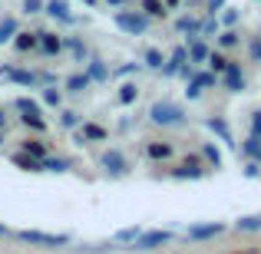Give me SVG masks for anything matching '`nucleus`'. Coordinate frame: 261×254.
<instances>
[{"label":"nucleus","instance_id":"nucleus-47","mask_svg":"<svg viewBox=\"0 0 261 254\" xmlns=\"http://www.w3.org/2000/svg\"><path fill=\"white\" fill-rule=\"evenodd\" d=\"M106 4H109V7H122V4H126V0H106Z\"/></svg>","mask_w":261,"mask_h":254},{"label":"nucleus","instance_id":"nucleus-51","mask_svg":"<svg viewBox=\"0 0 261 254\" xmlns=\"http://www.w3.org/2000/svg\"><path fill=\"white\" fill-rule=\"evenodd\" d=\"M83 4H96V0H83Z\"/></svg>","mask_w":261,"mask_h":254},{"label":"nucleus","instance_id":"nucleus-28","mask_svg":"<svg viewBox=\"0 0 261 254\" xmlns=\"http://www.w3.org/2000/svg\"><path fill=\"white\" fill-rule=\"evenodd\" d=\"M13 33H17V20H0V43H7V40L13 37Z\"/></svg>","mask_w":261,"mask_h":254},{"label":"nucleus","instance_id":"nucleus-29","mask_svg":"<svg viewBox=\"0 0 261 254\" xmlns=\"http://www.w3.org/2000/svg\"><path fill=\"white\" fill-rule=\"evenodd\" d=\"M136 96H139V89H136V83H126V86L119 89V102H122V106L136 102Z\"/></svg>","mask_w":261,"mask_h":254},{"label":"nucleus","instance_id":"nucleus-17","mask_svg":"<svg viewBox=\"0 0 261 254\" xmlns=\"http://www.w3.org/2000/svg\"><path fill=\"white\" fill-rule=\"evenodd\" d=\"M13 162H17L20 168H27V172H43V162H40V159H33V155H27V152L13 155Z\"/></svg>","mask_w":261,"mask_h":254},{"label":"nucleus","instance_id":"nucleus-52","mask_svg":"<svg viewBox=\"0 0 261 254\" xmlns=\"http://www.w3.org/2000/svg\"><path fill=\"white\" fill-rule=\"evenodd\" d=\"M0 139H4V135H0Z\"/></svg>","mask_w":261,"mask_h":254},{"label":"nucleus","instance_id":"nucleus-46","mask_svg":"<svg viewBox=\"0 0 261 254\" xmlns=\"http://www.w3.org/2000/svg\"><path fill=\"white\" fill-rule=\"evenodd\" d=\"M215 30H218L215 20H205V23H202V33H215Z\"/></svg>","mask_w":261,"mask_h":254},{"label":"nucleus","instance_id":"nucleus-34","mask_svg":"<svg viewBox=\"0 0 261 254\" xmlns=\"http://www.w3.org/2000/svg\"><path fill=\"white\" fill-rule=\"evenodd\" d=\"M218 43H222V46H228V50H231V46H238V33H235V30H225L222 37H218Z\"/></svg>","mask_w":261,"mask_h":254},{"label":"nucleus","instance_id":"nucleus-42","mask_svg":"<svg viewBox=\"0 0 261 254\" xmlns=\"http://www.w3.org/2000/svg\"><path fill=\"white\" fill-rule=\"evenodd\" d=\"M70 46H73V53H76V57H80V60H83V57H86V46H83V43H80V40H70Z\"/></svg>","mask_w":261,"mask_h":254},{"label":"nucleus","instance_id":"nucleus-7","mask_svg":"<svg viewBox=\"0 0 261 254\" xmlns=\"http://www.w3.org/2000/svg\"><path fill=\"white\" fill-rule=\"evenodd\" d=\"M102 168H106L109 175H126V159H122V152L109 149V152L102 155Z\"/></svg>","mask_w":261,"mask_h":254},{"label":"nucleus","instance_id":"nucleus-11","mask_svg":"<svg viewBox=\"0 0 261 254\" xmlns=\"http://www.w3.org/2000/svg\"><path fill=\"white\" fill-rule=\"evenodd\" d=\"M0 79H13V83H20V86H33V83H37V76H33V73L10 70V66H7V70H0Z\"/></svg>","mask_w":261,"mask_h":254},{"label":"nucleus","instance_id":"nucleus-2","mask_svg":"<svg viewBox=\"0 0 261 254\" xmlns=\"http://www.w3.org/2000/svg\"><path fill=\"white\" fill-rule=\"evenodd\" d=\"M17 238L27 244H40V248H63V244H70V235H46V231H30V228L17 231Z\"/></svg>","mask_w":261,"mask_h":254},{"label":"nucleus","instance_id":"nucleus-15","mask_svg":"<svg viewBox=\"0 0 261 254\" xmlns=\"http://www.w3.org/2000/svg\"><path fill=\"white\" fill-rule=\"evenodd\" d=\"M139 235H142L139 224H133V228H119V231H116V244H136Z\"/></svg>","mask_w":261,"mask_h":254},{"label":"nucleus","instance_id":"nucleus-41","mask_svg":"<svg viewBox=\"0 0 261 254\" xmlns=\"http://www.w3.org/2000/svg\"><path fill=\"white\" fill-rule=\"evenodd\" d=\"M218 10H225V0H208V13H212V17H215Z\"/></svg>","mask_w":261,"mask_h":254},{"label":"nucleus","instance_id":"nucleus-25","mask_svg":"<svg viewBox=\"0 0 261 254\" xmlns=\"http://www.w3.org/2000/svg\"><path fill=\"white\" fill-rule=\"evenodd\" d=\"M17 50H33V46L40 43V33H17Z\"/></svg>","mask_w":261,"mask_h":254},{"label":"nucleus","instance_id":"nucleus-10","mask_svg":"<svg viewBox=\"0 0 261 254\" xmlns=\"http://www.w3.org/2000/svg\"><path fill=\"white\" fill-rule=\"evenodd\" d=\"M208 46L202 43V40H195L192 37V43H189V63H208Z\"/></svg>","mask_w":261,"mask_h":254},{"label":"nucleus","instance_id":"nucleus-27","mask_svg":"<svg viewBox=\"0 0 261 254\" xmlns=\"http://www.w3.org/2000/svg\"><path fill=\"white\" fill-rule=\"evenodd\" d=\"M70 168V162L66 159H53V155H46L43 159V172H66Z\"/></svg>","mask_w":261,"mask_h":254},{"label":"nucleus","instance_id":"nucleus-43","mask_svg":"<svg viewBox=\"0 0 261 254\" xmlns=\"http://www.w3.org/2000/svg\"><path fill=\"white\" fill-rule=\"evenodd\" d=\"M76 122H80V119H76V112H63V126H66V129H73Z\"/></svg>","mask_w":261,"mask_h":254},{"label":"nucleus","instance_id":"nucleus-8","mask_svg":"<svg viewBox=\"0 0 261 254\" xmlns=\"http://www.w3.org/2000/svg\"><path fill=\"white\" fill-rule=\"evenodd\" d=\"M205 175V168L198 165V159L192 155V159H185L178 168H172V178H202Z\"/></svg>","mask_w":261,"mask_h":254},{"label":"nucleus","instance_id":"nucleus-30","mask_svg":"<svg viewBox=\"0 0 261 254\" xmlns=\"http://www.w3.org/2000/svg\"><path fill=\"white\" fill-rule=\"evenodd\" d=\"M208 63H212V73H225L231 60H225L222 53H208Z\"/></svg>","mask_w":261,"mask_h":254},{"label":"nucleus","instance_id":"nucleus-26","mask_svg":"<svg viewBox=\"0 0 261 254\" xmlns=\"http://www.w3.org/2000/svg\"><path fill=\"white\" fill-rule=\"evenodd\" d=\"M89 79H96V83H102V79H109V70L99 63V60H93L89 63Z\"/></svg>","mask_w":261,"mask_h":254},{"label":"nucleus","instance_id":"nucleus-35","mask_svg":"<svg viewBox=\"0 0 261 254\" xmlns=\"http://www.w3.org/2000/svg\"><path fill=\"white\" fill-rule=\"evenodd\" d=\"M222 23H225V26H235V23H238V10H235V7H225Z\"/></svg>","mask_w":261,"mask_h":254},{"label":"nucleus","instance_id":"nucleus-49","mask_svg":"<svg viewBox=\"0 0 261 254\" xmlns=\"http://www.w3.org/2000/svg\"><path fill=\"white\" fill-rule=\"evenodd\" d=\"M0 235H7V224L4 221H0Z\"/></svg>","mask_w":261,"mask_h":254},{"label":"nucleus","instance_id":"nucleus-32","mask_svg":"<svg viewBox=\"0 0 261 254\" xmlns=\"http://www.w3.org/2000/svg\"><path fill=\"white\" fill-rule=\"evenodd\" d=\"M80 139H106V129H99V126H83V135Z\"/></svg>","mask_w":261,"mask_h":254},{"label":"nucleus","instance_id":"nucleus-21","mask_svg":"<svg viewBox=\"0 0 261 254\" xmlns=\"http://www.w3.org/2000/svg\"><path fill=\"white\" fill-rule=\"evenodd\" d=\"M202 155L208 159V165H212V168H222V152H218L212 142H205V146H202Z\"/></svg>","mask_w":261,"mask_h":254},{"label":"nucleus","instance_id":"nucleus-20","mask_svg":"<svg viewBox=\"0 0 261 254\" xmlns=\"http://www.w3.org/2000/svg\"><path fill=\"white\" fill-rule=\"evenodd\" d=\"M46 13H50V17H60V20H73L66 0H50V4H46Z\"/></svg>","mask_w":261,"mask_h":254},{"label":"nucleus","instance_id":"nucleus-44","mask_svg":"<svg viewBox=\"0 0 261 254\" xmlns=\"http://www.w3.org/2000/svg\"><path fill=\"white\" fill-rule=\"evenodd\" d=\"M258 172H261V162H248V165H245V175H258Z\"/></svg>","mask_w":261,"mask_h":254},{"label":"nucleus","instance_id":"nucleus-6","mask_svg":"<svg viewBox=\"0 0 261 254\" xmlns=\"http://www.w3.org/2000/svg\"><path fill=\"white\" fill-rule=\"evenodd\" d=\"M225 231L222 221H212V224H195V228H189V238L192 241H208V238H218Z\"/></svg>","mask_w":261,"mask_h":254},{"label":"nucleus","instance_id":"nucleus-16","mask_svg":"<svg viewBox=\"0 0 261 254\" xmlns=\"http://www.w3.org/2000/svg\"><path fill=\"white\" fill-rule=\"evenodd\" d=\"M142 10H146V17H166L169 7L166 0H142Z\"/></svg>","mask_w":261,"mask_h":254},{"label":"nucleus","instance_id":"nucleus-36","mask_svg":"<svg viewBox=\"0 0 261 254\" xmlns=\"http://www.w3.org/2000/svg\"><path fill=\"white\" fill-rule=\"evenodd\" d=\"M43 102H46V106H60V89H43Z\"/></svg>","mask_w":261,"mask_h":254},{"label":"nucleus","instance_id":"nucleus-23","mask_svg":"<svg viewBox=\"0 0 261 254\" xmlns=\"http://www.w3.org/2000/svg\"><path fill=\"white\" fill-rule=\"evenodd\" d=\"M23 152H27V155H33V159H40V162L46 159V149H43V142H37V139L23 142Z\"/></svg>","mask_w":261,"mask_h":254},{"label":"nucleus","instance_id":"nucleus-48","mask_svg":"<svg viewBox=\"0 0 261 254\" xmlns=\"http://www.w3.org/2000/svg\"><path fill=\"white\" fill-rule=\"evenodd\" d=\"M166 7H178V0H166Z\"/></svg>","mask_w":261,"mask_h":254},{"label":"nucleus","instance_id":"nucleus-22","mask_svg":"<svg viewBox=\"0 0 261 254\" xmlns=\"http://www.w3.org/2000/svg\"><path fill=\"white\" fill-rule=\"evenodd\" d=\"M238 231H261V215H245V218H238Z\"/></svg>","mask_w":261,"mask_h":254},{"label":"nucleus","instance_id":"nucleus-1","mask_svg":"<svg viewBox=\"0 0 261 254\" xmlns=\"http://www.w3.org/2000/svg\"><path fill=\"white\" fill-rule=\"evenodd\" d=\"M149 119H152L155 126H182L185 109L175 106V102H155V106L149 109Z\"/></svg>","mask_w":261,"mask_h":254},{"label":"nucleus","instance_id":"nucleus-5","mask_svg":"<svg viewBox=\"0 0 261 254\" xmlns=\"http://www.w3.org/2000/svg\"><path fill=\"white\" fill-rule=\"evenodd\" d=\"M222 83H225V89H228V93H242V89H245V73H242V66H238V63H228V70L222 73Z\"/></svg>","mask_w":261,"mask_h":254},{"label":"nucleus","instance_id":"nucleus-50","mask_svg":"<svg viewBox=\"0 0 261 254\" xmlns=\"http://www.w3.org/2000/svg\"><path fill=\"white\" fill-rule=\"evenodd\" d=\"M235 254H255V251H235Z\"/></svg>","mask_w":261,"mask_h":254},{"label":"nucleus","instance_id":"nucleus-45","mask_svg":"<svg viewBox=\"0 0 261 254\" xmlns=\"http://www.w3.org/2000/svg\"><path fill=\"white\" fill-rule=\"evenodd\" d=\"M251 60H255V63H261V40H255V43H251Z\"/></svg>","mask_w":261,"mask_h":254},{"label":"nucleus","instance_id":"nucleus-9","mask_svg":"<svg viewBox=\"0 0 261 254\" xmlns=\"http://www.w3.org/2000/svg\"><path fill=\"white\" fill-rule=\"evenodd\" d=\"M205 126H208V129H212V132H215V135H218L222 142H228V146H235V139H231V126H228L225 119H218V116H212V119L205 122Z\"/></svg>","mask_w":261,"mask_h":254},{"label":"nucleus","instance_id":"nucleus-40","mask_svg":"<svg viewBox=\"0 0 261 254\" xmlns=\"http://www.w3.org/2000/svg\"><path fill=\"white\" fill-rule=\"evenodd\" d=\"M185 96H189V99H198V96H202V86H198L195 79H192V83H189V89H185Z\"/></svg>","mask_w":261,"mask_h":254},{"label":"nucleus","instance_id":"nucleus-37","mask_svg":"<svg viewBox=\"0 0 261 254\" xmlns=\"http://www.w3.org/2000/svg\"><path fill=\"white\" fill-rule=\"evenodd\" d=\"M251 135H261V109L251 112Z\"/></svg>","mask_w":261,"mask_h":254},{"label":"nucleus","instance_id":"nucleus-18","mask_svg":"<svg viewBox=\"0 0 261 254\" xmlns=\"http://www.w3.org/2000/svg\"><path fill=\"white\" fill-rule=\"evenodd\" d=\"M40 46H43L46 53H60L63 50V40H60L57 33H40Z\"/></svg>","mask_w":261,"mask_h":254},{"label":"nucleus","instance_id":"nucleus-12","mask_svg":"<svg viewBox=\"0 0 261 254\" xmlns=\"http://www.w3.org/2000/svg\"><path fill=\"white\" fill-rule=\"evenodd\" d=\"M242 152L248 155L251 162H261V135H248V139L242 142Z\"/></svg>","mask_w":261,"mask_h":254},{"label":"nucleus","instance_id":"nucleus-14","mask_svg":"<svg viewBox=\"0 0 261 254\" xmlns=\"http://www.w3.org/2000/svg\"><path fill=\"white\" fill-rule=\"evenodd\" d=\"M175 30L178 33H202V20H195V17H178L175 20Z\"/></svg>","mask_w":261,"mask_h":254},{"label":"nucleus","instance_id":"nucleus-19","mask_svg":"<svg viewBox=\"0 0 261 254\" xmlns=\"http://www.w3.org/2000/svg\"><path fill=\"white\" fill-rule=\"evenodd\" d=\"M89 83H93L89 73H76V76L66 79V89H70V93H83V89H89Z\"/></svg>","mask_w":261,"mask_h":254},{"label":"nucleus","instance_id":"nucleus-31","mask_svg":"<svg viewBox=\"0 0 261 254\" xmlns=\"http://www.w3.org/2000/svg\"><path fill=\"white\" fill-rule=\"evenodd\" d=\"M162 63H166V60H162L159 50H146V66L149 70H162Z\"/></svg>","mask_w":261,"mask_h":254},{"label":"nucleus","instance_id":"nucleus-3","mask_svg":"<svg viewBox=\"0 0 261 254\" xmlns=\"http://www.w3.org/2000/svg\"><path fill=\"white\" fill-rule=\"evenodd\" d=\"M116 26L126 30V33H133V37H142V33L149 30V17L133 13V10H119V13H116Z\"/></svg>","mask_w":261,"mask_h":254},{"label":"nucleus","instance_id":"nucleus-4","mask_svg":"<svg viewBox=\"0 0 261 254\" xmlns=\"http://www.w3.org/2000/svg\"><path fill=\"white\" fill-rule=\"evenodd\" d=\"M169 241H172V231H142V235L136 238L133 248H136V251H152V248L169 244Z\"/></svg>","mask_w":261,"mask_h":254},{"label":"nucleus","instance_id":"nucleus-13","mask_svg":"<svg viewBox=\"0 0 261 254\" xmlns=\"http://www.w3.org/2000/svg\"><path fill=\"white\" fill-rule=\"evenodd\" d=\"M146 155L149 159H169V155H172V146H169V142H149Z\"/></svg>","mask_w":261,"mask_h":254},{"label":"nucleus","instance_id":"nucleus-33","mask_svg":"<svg viewBox=\"0 0 261 254\" xmlns=\"http://www.w3.org/2000/svg\"><path fill=\"white\" fill-rule=\"evenodd\" d=\"M192 79H195V83L202 86V89H208V86H215V83H218V76H215V73H195Z\"/></svg>","mask_w":261,"mask_h":254},{"label":"nucleus","instance_id":"nucleus-38","mask_svg":"<svg viewBox=\"0 0 261 254\" xmlns=\"http://www.w3.org/2000/svg\"><path fill=\"white\" fill-rule=\"evenodd\" d=\"M23 126H30V129H43L46 122L40 119V116H23Z\"/></svg>","mask_w":261,"mask_h":254},{"label":"nucleus","instance_id":"nucleus-24","mask_svg":"<svg viewBox=\"0 0 261 254\" xmlns=\"http://www.w3.org/2000/svg\"><path fill=\"white\" fill-rule=\"evenodd\" d=\"M13 106H17V109H20L23 116H40V106H37L33 99H27V96H20V99L13 102Z\"/></svg>","mask_w":261,"mask_h":254},{"label":"nucleus","instance_id":"nucleus-39","mask_svg":"<svg viewBox=\"0 0 261 254\" xmlns=\"http://www.w3.org/2000/svg\"><path fill=\"white\" fill-rule=\"evenodd\" d=\"M23 10L27 13H40V10H43V4H40V0H23Z\"/></svg>","mask_w":261,"mask_h":254}]
</instances>
